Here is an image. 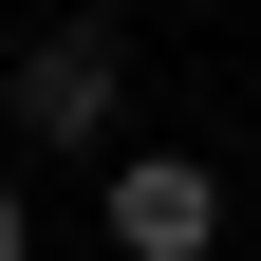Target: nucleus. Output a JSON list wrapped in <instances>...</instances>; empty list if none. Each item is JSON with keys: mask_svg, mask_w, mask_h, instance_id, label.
Returning <instances> with one entry per match:
<instances>
[{"mask_svg": "<svg viewBox=\"0 0 261 261\" xmlns=\"http://www.w3.org/2000/svg\"><path fill=\"white\" fill-rule=\"evenodd\" d=\"M0 112H19V149H112V112H130V38H112V19H56V38L0 75Z\"/></svg>", "mask_w": 261, "mask_h": 261, "instance_id": "f257e3e1", "label": "nucleus"}, {"mask_svg": "<svg viewBox=\"0 0 261 261\" xmlns=\"http://www.w3.org/2000/svg\"><path fill=\"white\" fill-rule=\"evenodd\" d=\"M93 224H112V261H205V243H224V168H187V149H112Z\"/></svg>", "mask_w": 261, "mask_h": 261, "instance_id": "f03ea898", "label": "nucleus"}, {"mask_svg": "<svg viewBox=\"0 0 261 261\" xmlns=\"http://www.w3.org/2000/svg\"><path fill=\"white\" fill-rule=\"evenodd\" d=\"M0 261H38V205H19V187H0Z\"/></svg>", "mask_w": 261, "mask_h": 261, "instance_id": "7ed1b4c3", "label": "nucleus"}]
</instances>
